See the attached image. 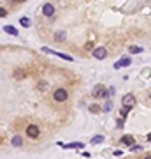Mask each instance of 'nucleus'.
Here are the masks:
<instances>
[{
  "label": "nucleus",
  "mask_w": 151,
  "mask_h": 159,
  "mask_svg": "<svg viewBox=\"0 0 151 159\" xmlns=\"http://www.w3.org/2000/svg\"><path fill=\"white\" fill-rule=\"evenodd\" d=\"M142 48L141 46H130V53H141Z\"/></svg>",
  "instance_id": "nucleus-15"
},
{
  "label": "nucleus",
  "mask_w": 151,
  "mask_h": 159,
  "mask_svg": "<svg viewBox=\"0 0 151 159\" xmlns=\"http://www.w3.org/2000/svg\"><path fill=\"white\" fill-rule=\"evenodd\" d=\"M107 95H114V88H109V90H107Z\"/></svg>",
  "instance_id": "nucleus-22"
},
{
  "label": "nucleus",
  "mask_w": 151,
  "mask_h": 159,
  "mask_svg": "<svg viewBox=\"0 0 151 159\" xmlns=\"http://www.w3.org/2000/svg\"><path fill=\"white\" fill-rule=\"evenodd\" d=\"M23 27H30V20L28 18H21V21H20Z\"/></svg>",
  "instance_id": "nucleus-17"
},
{
  "label": "nucleus",
  "mask_w": 151,
  "mask_h": 159,
  "mask_svg": "<svg viewBox=\"0 0 151 159\" xmlns=\"http://www.w3.org/2000/svg\"><path fill=\"white\" fill-rule=\"evenodd\" d=\"M42 12H44V16H48V18H53V14H55V7H53V4H44V7H42Z\"/></svg>",
  "instance_id": "nucleus-8"
},
{
  "label": "nucleus",
  "mask_w": 151,
  "mask_h": 159,
  "mask_svg": "<svg viewBox=\"0 0 151 159\" xmlns=\"http://www.w3.org/2000/svg\"><path fill=\"white\" fill-rule=\"evenodd\" d=\"M4 16H7V11H5V9H2V7H0V18H4Z\"/></svg>",
  "instance_id": "nucleus-21"
},
{
  "label": "nucleus",
  "mask_w": 151,
  "mask_h": 159,
  "mask_svg": "<svg viewBox=\"0 0 151 159\" xmlns=\"http://www.w3.org/2000/svg\"><path fill=\"white\" fill-rule=\"evenodd\" d=\"M12 145H14V147H20V145H21V138L20 136H14V138H12Z\"/></svg>",
  "instance_id": "nucleus-14"
},
{
  "label": "nucleus",
  "mask_w": 151,
  "mask_h": 159,
  "mask_svg": "<svg viewBox=\"0 0 151 159\" xmlns=\"http://www.w3.org/2000/svg\"><path fill=\"white\" fill-rule=\"evenodd\" d=\"M65 148H83L84 147V143H81V141H76V143H71V145H63Z\"/></svg>",
  "instance_id": "nucleus-11"
},
{
  "label": "nucleus",
  "mask_w": 151,
  "mask_h": 159,
  "mask_svg": "<svg viewBox=\"0 0 151 159\" xmlns=\"http://www.w3.org/2000/svg\"><path fill=\"white\" fill-rule=\"evenodd\" d=\"M27 134H28L30 138H39L40 136V129L37 126H33V124H32V126L27 127Z\"/></svg>",
  "instance_id": "nucleus-4"
},
{
  "label": "nucleus",
  "mask_w": 151,
  "mask_h": 159,
  "mask_svg": "<svg viewBox=\"0 0 151 159\" xmlns=\"http://www.w3.org/2000/svg\"><path fill=\"white\" fill-rule=\"evenodd\" d=\"M121 143H125V145L132 147V145L135 143V140H134V136H132V134H125V136L121 138Z\"/></svg>",
  "instance_id": "nucleus-9"
},
{
  "label": "nucleus",
  "mask_w": 151,
  "mask_h": 159,
  "mask_svg": "<svg viewBox=\"0 0 151 159\" xmlns=\"http://www.w3.org/2000/svg\"><path fill=\"white\" fill-rule=\"evenodd\" d=\"M46 88H48V85H46V83H42V81H40V83H39V90H46Z\"/></svg>",
  "instance_id": "nucleus-20"
},
{
  "label": "nucleus",
  "mask_w": 151,
  "mask_h": 159,
  "mask_svg": "<svg viewBox=\"0 0 151 159\" xmlns=\"http://www.w3.org/2000/svg\"><path fill=\"white\" fill-rule=\"evenodd\" d=\"M132 64V58H128V57H123V58H120L118 62L114 64V69H121V67H127V65H130Z\"/></svg>",
  "instance_id": "nucleus-7"
},
{
  "label": "nucleus",
  "mask_w": 151,
  "mask_h": 159,
  "mask_svg": "<svg viewBox=\"0 0 151 159\" xmlns=\"http://www.w3.org/2000/svg\"><path fill=\"white\" fill-rule=\"evenodd\" d=\"M42 53L55 55V57H58V58H63V60H69V62H72V60H74L71 55H67V53H60V51H55V50H49V48H42Z\"/></svg>",
  "instance_id": "nucleus-1"
},
{
  "label": "nucleus",
  "mask_w": 151,
  "mask_h": 159,
  "mask_svg": "<svg viewBox=\"0 0 151 159\" xmlns=\"http://www.w3.org/2000/svg\"><path fill=\"white\" fill-rule=\"evenodd\" d=\"M53 95H55V101H58V103L67 101V97H69V94H67V90H65V88H56Z\"/></svg>",
  "instance_id": "nucleus-3"
},
{
  "label": "nucleus",
  "mask_w": 151,
  "mask_h": 159,
  "mask_svg": "<svg viewBox=\"0 0 151 159\" xmlns=\"http://www.w3.org/2000/svg\"><path fill=\"white\" fill-rule=\"evenodd\" d=\"M141 145H132V152H137V150H141Z\"/></svg>",
  "instance_id": "nucleus-19"
},
{
  "label": "nucleus",
  "mask_w": 151,
  "mask_h": 159,
  "mask_svg": "<svg viewBox=\"0 0 151 159\" xmlns=\"http://www.w3.org/2000/svg\"><path fill=\"white\" fill-rule=\"evenodd\" d=\"M91 95L95 97V99H100V97H105L107 95V88L104 87V85H97L93 90H91Z\"/></svg>",
  "instance_id": "nucleus-2"
},
{
  "label": "nucleus",
  "mask_w": 151,
  "mask_h": 159,
  "mask_svg": "<svg viewBox=\"0 0 151 159\" xmlns=\"http://www.w3.org/2000/svg\"><path fill=\"white\" fill-rule=\"evenodd\" d=\"M16 2H25V0H16Z\"/></svg>",
  "instance_id": "nucleus-24"
},
{
  "label": "nucleus",
  "mask_w": 151,
  "mask_h": 159,
  "mask_svg": "<svg viewBox=\"0 0 151 159\" xmlns=\"http://www.w3.org/2000/svg\"><path fill=\"white\" fill-rule=\"evenodd\" d=\"M149 97H151V95H149Z\"/></svg>",
  "instance_id": "nucleus-25"
},
{
  "label": "nucleus",
  "mask_w": 151,
  "mask_h": 159,
  "mask_svg": "<svg viewBox=\"0 0 151 159\" xmlns=\"http://www.w3.org/2000/svg\"><path fill=\"white\" fill-rule=\"evenodd\" d=\"M102 141H104V136H102V134H97V136L91 138V143H93V145H99Z\"/></svg>",
  "instance_id": "nucleus-12"
},
{
  "label": "nucleus",
  "mask_w": 151,
  "mask_h": 159,
  "mask_svg": "<svg viewBox=\"0 0 151 159\" xmlns=\"http://www.w3.org/2000/svg\"><path fill=\"white\" fill-rule=\"evenodd\" d=\"M55 39H56V41H63V39H65V34H63V32H56V34H55Z\"/></svg>",
  "instance_id": "nucleus-13"
},
{
  "label": "nucleus",
  "mask_w": 151,
  "mask_h": 159,
  "mask_svg": "<svg viewBox=\"0 0 151 159\" xmlns=\"http://www.w3.org/2000/svg\"><path fill=\"white\" fill-rule=\"evenodd\" d=\"M134 104H135V97H134V94L123 95V106H127V108H134Z\"/></svg>",
  "instance_id": "nucleus-5"
},
{
  "label": "nucleus",
  "mask_w": 151,
  "mask_h": 159,
  "mask_svg": "<svg viewBox=\"0 0 151 159\" xmlns=\"http://www.w3.org/2000/svg\"><path fill=\"white\" fill-rule=\"evenodd\" d=\"M148 140H149V141H151V133H149V134H148Z\"/></svg>",
  "instance_id": "nucleus-23"
},
{
  "label": "nucleus",
  "mask_w": 151,
  "mask_h": 159,
  "mask_svg": "<svg viewBox=\"0 0 151 159\" xmlns=\"http://www.w3.org/2000/svg\"><path fill=\"white\" fill-rule=\"evenodd\" d=\"M128 111H130V108H127V106H123V108H121V117H123V118H125V117H127V113H128Z\"/></svg>",
  "instance_id": "nucleus-16"
},
{
  "label": "nucleus",
  "mask_w": 151,
  "mask_h": 159,
  "mask_svg": "<svg viewBox=\"0 0 151 159\" xmlns=\"http://www.w3.org/2000/svg\"><path fill=\"white\" fill-rule=\"evenodd\" d=\"M105 55H107V50H105V48H102V46H99V48H95V50H93V57H95V58H99V60L105 58Z\"/></svg>",
  "instance_id": "nucleus-6"
},
{
  "label": "nucleus",
  "mask_w": 151,
  "mask_h": 159,
  "mask_svg": "<svg viewBox=\"0 0 151 159\" xmlns=\"http://www.w3.org/2000/svg\"><path fill=\"white\" fill-rule=\"evenodd\" d=\"M4 30L7 32V34H11V35H18V30H16L12 25H5V27H4Z\"/></svg>",
  "instance_id": "nucleus-10"
},
{
  "label": "nucleus",
  "mask_w": 151,
  "mask_h": 159,
  "mask_svg": "<svg viewBox=\"0 0 151 159\" xmlns=\"http://www.w3.org/2000/svg\"><path fill=\"white\" fill-rule=\"evenodd\" d=\"M90 111H93V113H97V111H100V108H99V106H90Z\"/></svg>",
  "instance_id": "nucleus-18"
}]
</instances>
